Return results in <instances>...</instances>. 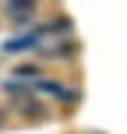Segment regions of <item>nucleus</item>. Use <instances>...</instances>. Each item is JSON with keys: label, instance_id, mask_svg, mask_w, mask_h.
<instances>
[{"label": "nucleus", "instance_id": "nucleus-1", "mask_svg": "<svg viewBox=\"0 0 127 134\" xmlns=\"http://www.w3.org/2000/svg\"><path fill=\"white\" fill-rule=\"evenodd\" d=\"M28 49H42V32L39 28H32V32H21V35H14V39H7L4 42V53H28Z\"/></svg>", "mask_w": 127, "mask_h": 134}, {"label": "nucleus", "instance_id": "nucleus-2", "mask_svg": "<svg viewBox=\"0 0 127 134\" xmlns=\"http://www.w3.org/2000/svg\"><path fill=\"white\" fill-rule=\"evenodd\" d=\"M4 14L11 18V25L25 28L28 21H35V7L32 4H4Z\"/></svg>", "mask_w": 127, "mask_h": 134}, {"label": "nucleus", "instance_id": "nucleus-3", "mask_svg": "<svg viewBox=\"0 0 127 134\" xmlns=\"http://www.w3.org/2000/svg\"><path fill=\"white\" fill-rule=\"evenodd\" d=\"M42 60H67V57H74V42H57V46L49 49H39Z\"/></svg>", "mask_w": 127, "mask_h": 134}, {"label": "nucleus", "instance_id": "nucleus-4", "mask_svg": "<svg viewBox=\"0 0 127 134\" xmlns=\"http://www.w3.org/2000/svg\"><path fill=\"white\" fill-rule=\"evenodd\" d=\"M39 32L46 35V32H71V18H64V14H57L49 25H39Z\"/></svg>", "mask_w": 127, "mask_h": 134}, {"label": "nucleus", "instance_id": "nucleus-5", "mask_svg": "<svg viewBox=\"0 0 127 134\" xmlns=\"http://www.w3.org/2000/svg\"><path fill=\"white\" fill-rule=\"evenodd\" d=\"M14 78H32V81H39L42 74H39V67H32V64H21V67H14Z\"/></svg>", "mask_w": 127, "mask_h": 134}, {"label": "nucleus", "instance_id": "nucleus-6", "mask_svg": "<svg viewBox=\"0 0 127 134\" xmlns=\"http://www.w3.org/2000/svg\"><path fill=\"white\" fill-rule=\"evenodd\" d=\"M21 113H25V116H42V106L35 99H28V102H21Z\"/></svg>", "mask_w": 127, "mask_h": 134}, {"label": "nucleus", "instance_id": "nucleus-7", "mask_svg": "<svg viewBox=\"0 0 127 134\" xmlns=\"http://www.w3.org/2000/svg\"><path fill=\"white\" fill-rule=\"evenodd\" d=\"M0 124H4V109H0Z\"/></svg>", "mask_w": 127, "mask_h": 134}]
</instances>
